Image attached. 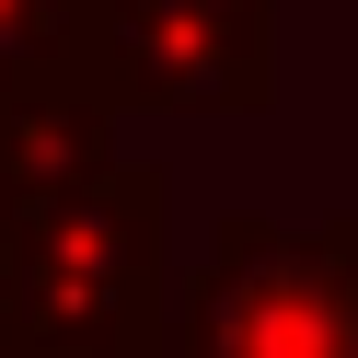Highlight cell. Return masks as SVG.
Here are the masks:
<instances>
[{
    "mask_svg": "<svg viewBox=\"0 0 358 358\" xmlns=\"http://www.w3.org/2000/svg\"><path fill=\"white\" fill-rule=\"evenodd\" d=\"M312 255H324V358H358V220H324Z\"/></svg>",
    "mask_w": 358,
    "mask_h": 358,
    "instance_id": "obj_5",
    "label": "cell"
},
{
    "mask_svg": "<svg viewBox=\"0 0 358 358\" xmlns=\"http://www.w3.org/2000/svg\"><path fill=\"white\" fill-rule=\"evenodd\" d=\"M81 81L116 116H255L278 104V0H93Z\"/></svg>",
    "mask_w": 358,
    "mask_h": 358,
    "instance_id": "obj_2",
    "label": "cell"
},
{
    "mask_svg": "<svg viewBox=\"0 0 358 358\" xmlns=\"http://www.w3.org/2000/svg\"><path fill=\"white\" fill-rule=\"evenodd\" d=\"M0 358H12V324H0Z\"/></svg>",
    "mask_w": 358,
    "mask_h": 358,
    "instance_id": "obj_7",
    "label": "cell"
},
{
    "mask_svg": "<svg viewBox=\"0 0 358 358\" xmlns=\"http://www.w3.org/2000/svg\"><path fill=\"white\" fill-rule=\"evenodd\" d=\"M81 35H93V0H0V104L81 81Z\"/></svg>",
    "mask_w": 358,
    "mask_h": 358,
    "instance_id": "obj_4",
    "label": "cell"
},
{
    "mask_svg": "<svg viewBox=\"0 0 358 358\" xmlns=\"http://www.w3.org/2000/svg\"><path fill=\"white\" fill-rule=\"evenodd\" d=\"M173 266H162V173L104 162L0 220V324L12 358H162Z\"/></svg>",
    "mask_w": 358,
    "mask_h": 358,
    "instance_id": "obj_1",
    "label": "cell"
},
{
    "mask_svg": "<svg viewBox=\"0 0 358 358\" xmlns=\"http://www.w3.org/2000/svg\"><path fill=\"white\" fill-rule=\"evenodd\" d=\"M162 358H324V255H312V231L231 208L196 243L185 289L162 312Z\"/></svg>",
    "mask_w": 358,
    "mask_h": 358,
    "instance_id": "obj_3",
    "label": "cell"
},
{
    "mask_svg": "<svg viewBox=\"0 0 358 358\" xmlns=\"http://www.w3.org/2000/svg\"><path fill=\"white\" fill-rule=\"evenodd\" d=\"M0 220H12V185H0Z\"/></svg>",
    "mask_w": 358,
    "mask_h": 358,
    "instance_id": "obj_6",
    "label": "cell"
}]
</instances>
